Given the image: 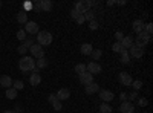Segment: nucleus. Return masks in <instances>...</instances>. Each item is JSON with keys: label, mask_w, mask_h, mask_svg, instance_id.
<instances>
[{"label": "nucleus", "mask_w": 153, "mask_h": 113, "mask_svg": "<svg viewBox=\"0 0 153 113\" xmlns=\"http://www.w3.org/2000/svg\"><path fill=\"white\" fill-rule=\"evenodd\" d=\"M83 17H84V20H87V21H92V20H95V12L89 9L87 12H84V14H83Z\"/></svg>", "instance_id": "bb28decb"}, {"label": "nucleus", "mask_w": 153, "mask_h": 113, "mask_svg": "<svg viewBox=\"0 0 153 113\" xmlns=\"http://www.w3.org/2000/svg\"><path fill=\"white\" fill-rule=\"evenodd\" d=\"M80 16H83V14H80V12L78 11H76V9H71V18H74V20H76V18H78Z\"/></svg>", "instance_id": "f704fd0d"}, {"label": "nucleus", "mask_w": 153, "mask_h": 113, "mask_svg": "<svg viewBox=\"0 0 153 113\" xmlns=\"http://www.w3.org/2000/svg\"><path fill=\"white\" fill-rule=\"evenodd\" d=\"M29 83H31V86H38L42 83V77H40V73H32L31 77H29Z\"/></svg>", "instance_id": "412c9836"}, {"label": "nucleus", "mask_w": 153, "mask_h": 113, "mask_svg": "<svg viewBox=\"0 0 153 113\" xmlns=\"http://www.w3.org/2000/svg\"><path fill=\"white\" fill-rule=\"evenodd\" d=\"M75 21H76V23H78V24H83V23H84L86 20H84V17H83V16H80V17H78V18H76Z\"/></svg>", "instance_id": "a18cd8bd"}, {"label": "nucleus", "mask_w": 153, "mask_h": 113, "mask_svg": "<svg viewBox=\"0 0 153 113\" xmlns=\"http://www.w3.org/2000/svg\"><path fill=\"white\" fill-rule=\"evenodd\" d=\"M129 98H130V103H132V101H135V99H138V98H139V95H138V92H136V90H132V92L129 93Z\"/></svg>", "instance_id": "4c0bfd02"}, {"label": "nucleus", "mask_w": 153, "mask_h": 113, "mask_svg": "<svg viewBox=\"0 0 153 113\" xmlns=\"http://www.w3.org/2000/svg\"><path fill=\"white\" fill-rule=\"evenodd\" d=\"M19 69L22 72H34L38 73V69L35 67V61L32 57H22V60L19 61Z\"/></svg>", "instance_id": "f257e3e1"}, {"label": "nucleus", "mask_w": 153, "mask_h": 113, "mask_svg": "<svg viewBox=\"0 0 153 113\" xmlns=\"http://www.w3.org/2000/svg\"><path fill=\"white\" fill-rule=\"evenodd\" d=\"M112 112H113V109L109 104H106V103H103L100 106V113H112Z\"/></svg>", "instance_id": "393cba45"}, {"label": "nucleus", "mask_w": 153, "mask_h": 113, "mask_svg": "<svg viewBox=\"0 0 153 113\" xmlns=\"http://www.w3.org/2000/svg\"><path fill=\"white\" fill-rule=\"evenodd\" d=\"M84 89H86V93H87V95H94V93L100 92V86H98L97 83H92V84L86 86Z\"/></svg>", "instance_id": "f3484780"}, {"label": "nucleus", "mask_w": 153, "mask_h": 113, "mask_svg": "<svg viewBox=\"0 0 153 113\" xmlns=\"http://www.w3.org/2000/svg\"><path fill=\"white\" fill-rule=\"evenodd\" d=\"M12 87H14V89L19 92V90H23V81H20V80H17V81H14V83H12Z\"/></svg>", "instance_id": "473e14b6"}, {"label": "nucleus", "mask_w": 153, "mask_h": 113, "mask_svg": "<svg viewBox=\"0 0 153 113\" xmlns=\"http://www.w3.org/2000/svg\"><path fill=\"white\" fill-rule=\"evenodd\" d=\"M92 51H94V46L91 43H83L81 44V54L83 55H91Z\"/></svg>", "instance_id": "6ab92c4d"}, {"label": "nucleus", "mask_w": 153, "mask_h": 113, "mask_svg": "<svg viewBox=\"0 0 153 113\" xmlns=\"http://www.w3.org/2000/svg\"><path fill=\"white\" fill-rule=\"evenodd\" d=\"M115 38H117V43H120L123 38H124V34L120 31V32H117V34H115Z\"/></svg>", "instance_id": "79ce46f5"}, {"label": "nucleus", "mask_w": 153, "mask_h": 113, "mask_svg": "<svg viewBox=\"0 0 153 113\" xmlns=\"http://www.w3.org/2000/svg\"><path fill=\"white\" fill-rule=\"evenodd\" d=\"M54 8V3L51 0H42V12H51Z\"/></svg>", "instance_id": "a211bd4d"}, {"label": "nucleus", "mask_w": 153, "mask_h": 113, "mask_svg": "<svg viewBox=\"0 0 153 113\" xmlns=\"http://www.w3.org/2000/svg\"><path fill=\"white\" fill-rule=\"evenodd\" d=\"M29 51H31V54H32V58H43L45 57V49H43V46H40V44H37V43H34L31 47H29Z\"/></svg>", "instance_id": "20e7f679"}, {"label": "nucleus", "mask_w": 153, "mask_h": 113, "mask_svg": "<svg viewBox=\"0 0 153 113\" xmlns=\"http://www.w3.org/2000/svg\"><path fill=\"white\" fill-rule=\"evenodd\" d=\"M17 21L20 23V24H26L28 23V12H25L23 9L17 14Z\"/></svg>", "instance_id": "aec40b11"}, {"label": "nucleus", "mask_w": 153, "mask_h": 113, "mask_svg": "<svg viewBox=\"0 0 153 113\" xmlns=\"http://www.w3.org/2000/svg\"><path fill=\"white\" fill-rule=\"evenodd\" d=\"M129 55L133 57V58H141L144 55V47H141V46H138V44L133 43L130 46V49H129Z\"/></svg>", "instance_id": "423d86ee"}, {"label": "nucleus", "mask_w": 153, "mask_h": 113, "mask_svg": "<svg viewBox=\"0 0 153 113\" xmlns=\"http://www.w3.org/2000/svg\"><path fill=\"white\" fill-rule=\"evenodd\" d=\"M35 67L40 70V69H45V67H48V60L43 57V58H38L37 61H35Z\"/></svg>", "instance_id": "4be33fe9"}, {"label": "nucleus", "mask_w": 153, "mask_h": 113, "mask_svg": "<svg viewBox=\"0 0 153 113\" xmlns=\"http://www.w3.org/2000/svg\"><path fill=\"white\" fill-rule=\"evenodd\" d=\"M150 41V35H147L144 31L143 32H139L138 34V37H136V41H135V44H138V46H141V47H144L147 43Z\"/></svg>", "instance_id": "6e6552de"}, {"label": "nucleus", "mask_w": 153, "mask_h": 113, "mask_svg": "<svg viewBox=\"0 0 153 113\" xmlns=\"http://www.w3.org/2000/svg\"><path fill=\"white\" fill-rule=\"evenodd\" d=\"M120 44L123 46V49H126V51H129V49H130V46L133 44L132 37H130V35H124V38L120 41Z\"/></svg>", "instance_id": "dca6fc26"}, {"label": "nucleus", "mask_w": 153, "mask_h": 113, "mask_svg": "<svg viewBox=\"0 0 153 113\" xmlns=\"http://www.w3.org/2000/svg\"><path fill=\"white\" fill-rule=\"evenodd\" d=\"M98 95H100L101 99H103V103H106V104L115 99V95H113V92H110V90H103V89H100Z\"/></svg>", "instance_id": "0eeeda50"}, {"label": "nucleus", "mask_w": 153, "mask_h": 113, "mask_svg": "<svg viewBox=\"0 0 153 113\" xmlns=\"http://www.w3.org/2000/svg\"><path fill=\"white\" fill-rule=\"evenodd\" d=\"M17 52H19L20 55H25V54H26V52H28V49H26V47H25L23 44H20V46L17 47Z\"/></svg>", "instance_id": "ea45409f"}, {"label": "nucleus", "mask_w": 153, "mask_h": 113, "mask_svg": "<svg viewBox=\"0 0 153 113\" xmlns=\"http://www.w3.org/2000/svg\"><path fill=\"white\" fill-rule=\"evenodd\" d=\"M17 38H19L20 41L26 40V32H25V29H19V31H17Z\"/></svg>", "instance_id": "72a5a7b5"}, {"label": "nucleus", "mask_w": 153, "mask_h": 113, "mask_svg": "<svg viewBox=\"0 0 153 113\" xmlns=\"http://www.w3.org/2000/svg\"><path fill=\"white\" fill-rule=\"evenodd\" d=\"M55 96H57L58 101H66V99L71 98V90L66 89V87H63V89H60V90L55 93Z\"/></svg>", "instance_id": "f8f14e48"}, {"label": "nucleus", "mask_w": 153, "mask_h": 113, "mask_svg": "<svg viewBox=\"0 0 153 113\" xmlns=\"http://www.w3.org/2000/svg\"><path fill=\"white\" fill-rule=\"evenodd\" d=\"M22 44H23L25 47H26L28 51H29V47H31V46L34 44V38H31V37H26V40H25V41H23Z\"/></svg>", "instance_id": "2f4dec72"}, {"label": "nucleus", "mask_w": 153, "mask_h": 113, "mask_svg": "<svg viewBox=\"0 0 153 113\" xmlns=\"http://www.w3.org/2000/svg\"><path fill=\"white\" fill-rule=\"evenodd\" d=\"M98 26H100V24H98V21H97V20H92V21H89V28H91L92 31L98 29Z\"/></svg>", "instance_id": "58836bf2"}, {"label": "nucleus", "mask_w": 153, "mask_h": 113, "mask_svg": "<svg viewBox=\"0 0 153 113\" xmlns=\"http://www.w3.org/2000/svg\"><path fill=\"white\" fill-rule=\"evenodd\" d=\"M138 104L144 107V106H147V104H149V101H147L146 98H138Z\"/></svg>", "instance_id": "37998d69"}, {"label": "nucleus", "mask_w": 153, "mask_h": 113, "mask_svg": "<svg viewBox=\"0 0 153 113\" xmlns=\"http://www.w3.org/2000/svg\"><path fill=\"white\" fill-rule=\"evenodd\" d=\"M48 101H49L51 104H52L54 101H57V96H55V93H51V95L48 96Z\"/></svg>", "instance_id": "c03bdc74"}, {"label": "nucleus", "mask_w": 153, "mask_h": 113, "mask_svg": "<svg viewBox=\"0 0 153 113\" xmlns=\"http://www.w3.org/2000/svg\"><path fill=\"white\" fill-rule=\"evenodd\" d=\"M101 55H103V52H101V49H94L92 54H91V57L94 58V61L100 60V58H101Z\"/></svg>", "instance_id": "c85d7f7f"}, {"label": "nucleus", "mask_w": 153, "mask_h": 113, "mask_svg": "<svg viewBox=\"0 0 153 113\" xmlns=\"http://www.w3.org/2000/svg\"><path fill=\"white\" fill-rule=\"evenodd\" d=\"M78 78H80V83L86 87V86H89V84H92L94 83V75H91L87 70L84 72V73H81V75H78Z\"/></svg>", "instance_id": "1a4fd4ad"}, {"label": "nucleus", "mask_w": 153, "mask_h": 113, "mask_svg": "<svg viewBox=\"0 0 153 113\" xmlns=\"http://www.w3.org/2000/svg\"><path fill=\"white\" fill-rule=\"evenodd\" d=\"M121 63H123V64H130L129 51H123V52H121Z\"/></svg>", "instance_id": "b1692460"}, {"label": "nucleus", "mask_w": 153, "mask_h": 113, "mask_svg": "<svg viewBox=\"0 0 153 113\" xmlns=\"http://www.w3.org/2000/svg\"><path fill=\"white\" fill-rule=\"evenodd\" d=\"M35 40H37V44H40V46H48V44L52 43V34H51L49 31H40V32L37 34Z\"/></svg>", "instance_id": "f03ea898"}, {"label": "nucleus", "mask_w": 153, "mask_h": 113, "mask_svg": "<svg viewBox=\"0 0 153 113\" xmlns=\"http://www.w3.org/2000/svg\"><path fill=\"white\" fill-rule=\"evenodd\" d=\"M130 86L133 87V90H136V92H138V90H141V89H143V86H144V84H143V81H141V80H135V81H132V84H130Z\"/></svg>", "instance_id": "a878e982"}, {"label": "nucleus", "mask_w": 153, "mask_h": 113, "mask_svg": "<svg viewBox=\"0 0 153 113\" xmlns=\"http://www.w3.org/2000/svg\"><path fill=\"white\" fill-rule=\"evenodd\" d=\"M152 31H153V26H152V23H147L146 26H144V32H146L147 35H150V37H152Z\"/></svg>", "instance_id": "c9c22d12"}, {"label": "nucleus", "mask_w": 153, "mask_h": 113, "mask_svg": "<svg viewBox=\"0 0 153 113\" xmlns=\"http://www.w3.org/2000/svg\"><path fill=\"white\" fill-rule=\"evenodd\" d=\"M25 32L26 34H31V35H37L40 32V26H38L37 21H28L25 24Z\"/></svg>", "instance_id": "39448f33"}, {"label": "nucleus", "mask_w": 153, "mask_h": 113, "mask_svg": "<svg viewBox=\"0 0 153 113\" xmlns=\"http://www.w3.org/2000/svg\"><path fill=\"white\" fill-rule=\"evenodd\" d=\"M86 70H87V69H86V64H83V63H80V64L75 66V73H78V75L84 73Z\"/></svg>", "instance_id": "cd10ccee"}, {"label": "nucleus", "mask_w": 153, "mask_h": 113, "mask_svg": "<svg viewBox=\"0 0 153 113\" xmlns=\"http://www.w3.org/2000/svg\"><path fill=\"white\" fill-rule=\"evenodd\" d=\"M118 80H120V83H121L123 86H130L132 81H133V80H132V75L127 73V72H120Z\"/></svg>", "instance_id": "9b49d317"}, {"label": "nucleus", "mask_w": 153, "mask_h": 113, "mask_svg": "<svg viewBox=\"0 0 153 113\" xmlns=\"http://www.w3.org/2000/svg\"><path fill=\"white\" fill-rule=\"evenodd\" d=\"M6 98L8 99H16L17 98V90L14 89V87H9V89H6Z\"/></svg>", "instance_id": "5701e85b"}, {"label": "nucleus", "mask_w": 153, "mask_h": 113, "mask_svg": "<svg viewBox=\"0 0 153 113\" xmlns=\"http://www.w3.org/2000/svg\"><path fill=\"white\" fill-rule=\"evenodd\" d=\"M144 26H146V23H144V20H135L133 23H132V29L136 32V34H139V32H143L144 31Z\"/></svg>", "instance_id": "2eb2a0df"}, {"label": "nucleus", "mask_w": 153, "mask_h": 113, "mask_svg": "<svg viewBox=\"0 0 153 113\" xmlns=\"http://www.w3.org/2000/svg\"><path fill=\"white\" fill-rule=\"evenodd\" d=\"M86 69H87V72L91 73V75H98V73H101V66L98 64V63H95V61H91L89 64H86Z\"/></svg>", "instance_id": "9d476101"}, {"label": "nucleus", "mask_w": 153, "mask_h": 113, "mask_svg": "<svg viewBox=\"0 0 153 113\" xmlns=\"http://www.w3.org/2000/svg\"><path fill=\"white\" fill-rule=\"evenodd\" d=\"M121 99H123V101H126V99H127V95H126V93H121Z\"/></svg>", "instance_id": "49530a36"}, {"label": "nucleus", "mask_w": 153, "mask_h": 113, "mask_svg": "<svg viewBox=\"0 0 153 113\" xmlns=\"http://www.w3.org/2000/svg\"><path fill=\"white\" fill-rule=\"evenodd\" d=\"M0 8H2V2H0Z\"/></svg>", "instance_id": "09e8293b"}, {"label": "nucleus", "mask_w": 153, "mask_h": 113, "mask_svg": "<svg viewBox=\"0 0 153 113\" xmlns=\"http://www.w3.org/2000/svg\"><path fill=\"white\" fill-rule=\"evenodd\" d=\"M12 78L9 77V75H2L0 77V86L5 87V89H9V87H12Z\"/></svg>", "instance_id": "4468645a"}, {"label": "nucleus", "mask_w": 153, "mask_h": 113, "mask_svg": "<svg viewBox=\"0 0 153 113\" xmlns=\"http://www.w3.org/2000/svg\"><path fill=\"white\" fill-rule=\"evenodd\" d=\"M52 107H54V110L60 112V110L63 109V106H61V101H58V99H57V101H54V103H52Z\"/></svg>", "instance_id": "e433bc0d"}, {"label": "nucleus", "mask_w": 153, "mask_h": 113, "mask_svg": "<svg viewBox=\"0 0 153 113\" xmlns=\"http://www.w3.org/2000/svg\"><path fill=\"white\" fill-rule=\"evenodd\" d=\"M29 9H32V3H31V2H25V3H23V11L26 12V11H29Z\"/></svg>", "instance_id": "a19ab883"}, {"label": "nucleus", "mask_w": 153, "mask_h": 113, "mask_svg": "<svg viewBox=\"0 0 153 113\" xmlns=\"http://www.w3.org/2000/svg\"><path fill=\"white\" fill-rule=\"evenodd\" d=\"M112 51H113V52H117V54H121L123 51H126V49H123V46H121L120 43H113V46H112Z\"/></svg>", "instance_id": "7c9ffc66"}, {"label": "nucleus", "mask_w": 153, "mask_h": 113, "mask_svg": "<svg viewBox=\"0 0 153 113\" xmlns=\"http://www.w3.org/2000/svg\"><path fill=\"white\" fill-rule=\"evenodd\" d=\"M32 9L35 12H42V0H35V2L32 3Z\"/></svg>", "instance_id": "c756f323"}, {"label": "nucleus", "mask_w": 153, "mask_h": 113, "mask_svg": "<svg viewBox=\"0 0 153 113\" xmlns=\"http://www.w3.org/2000/svg\"><path fill=\"white\" fill-rule=\"evenodd\" d=\"M91 0H80V2H76L74 9H76L80 12V14H84V12H87L89 9H91Z\"/></svg>", "instance_id": "7ed1b4c3"}, {"label": "nucleus", "mask_w": 153, "mask_h": 113, "mask_svg": "<svg viewBox=\"0 0 153 113\" xmlns=\"http://www.w3.org/2000/svg\"><path fill=\"white\" fill-rule=\"evenodd\" d=\"M3 113H16V112H14V110H5Z\"/></svg>", "instance_id": "de8ad7c7"}, {"label": "nucleus", "mask_w": 153, "mask_h": 113, "mask_svg": "<svg viewBox=\"0 0 153 113\" xmlns=\"http://www.w3.org/2000/svg\"><path fill=\"white\" fill-rule=\"evenodd\" d=\"M120 112L121 113H133L135 112V106L130 101H123V104L120 106Z\"/></svg>", "instance_id": "ddd939ff"}]
</instances>
